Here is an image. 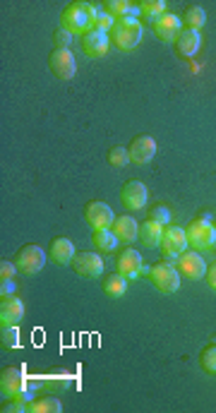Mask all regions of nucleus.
<instances>
[{"mask_svg":"<svg viewBox=\"0 0 216 413\" xmlns=\"http://www.w3.org/2000/svg\"><path fill=\"white\" fill-rule=\"evenodd\" d=\"M53 42H56V49H68L70 42H72V34L65 32V29H58L53 34Z\"/></svg>","mask_w":216,"mask_h":413,"instance_id":"473e14b6","label":"nucleus"},{"mask_svg":"<svg viewBox=\"0 0 216 413\" xmlns=\"http://www.w3.org/2000/svg\"><path fill=\"white\" fill-rule=\"evenodd\" d=\"M178 272L185 279L195 281V279H202L204 274H207V262H204L202 255H197V250H192V253L185 250V253L178 258Z\"/></svg>","mask_w":216,"mask_h":413,"instance_id":"9b49d317","label":"nucleus"},{"mask_svg":"<svg viewBox=\"0 0 216 413\" xmlns=\"http://www.w3.org/2000/svg\"><path fill=\"white\" fill-rule=\"evenodd\" d=\"M44 265H46V253L39 246H34V243L17 250L15 267L20 272H25V274H37V272L44 269Z\"/></svg>","mask_w":216,"mask_h":413,"instance_id":"39448f33","label":"nucleus"},{"mask_svg":"<svg viewBox=\"0 0 216 413\" xmlns=\"http://www.w3.org/2000/svg\"><path fill=\"white\" fill-rule=\"evenodd\" d=\"M139 13L154 22L156 17L166 13V5H163L161 0H142V3H139Z\"/></svg>","mask_w":216,"mask_h":413,"instance_id":"bb28decb","label":"nucleus"},{"mask_svg":"<svg viewBox=\"0 0 216 413\" xmlns=\"http://www.w3.org/2000/svg\"><path fill=\"white\" fill-rule=\"evenodd\" d=\"M120 202L127 209H142L147 205V188L139 180H127L120 190Z\"/></svg>","mask_w":216,"mask_h":413,"instance_id":"2eb2a0df","label":"nucleus"},{"mask_svg":"<svg viewBox=\"0 0 216 413\" xmlns=\"http://www.w3.org/2000/svg\"><path fill=\"white\" fill-rule=\"evenodd\" d=\"M75 243L70 241V238H53L51 241V248H49V258L56 262V265L65 267V265H72L75 260Z\"/></svg>","mask_w":216,"mask_h":413,"instance_id":"a211bd4d","label":"nucleus"},{"mask_svg":"<svg viewBox=\"0 0 216 413\" xmlns=\"http://www.w3.org/2000/svg\"><path fill=\"white\" fill-rule=\"evenodd\" d=\"M94 17H96V10L91 3H70L61 15V29L84 37L87 32H91Z\"/></svg>","mask_w":216,"mask_h":413,"instance_id":"f257e3e1","label":"nucleus"},{"mask_svg":"<svg viewBox=\"0 0 216 413\" xmlns=\"http://www.w3.org/2000/svg\"><path fill=\"white\" fill-rule=\"evenodd\" d=\"M130 8H132V3H127V0H106V3H103V13H108L113 20L127 17Z\"/></svg>","mask_w":216,"mask_h":413,"instance_id":"a878e982","label":"nucleus"},{"mask_svg":"<svg viewBox=\"0 0 216 413\" xmlns=\"http://www.w3.org/2000/svg\"><path fill=\"white\" fill-rule=\"evenodd\" d=\"M72 269L84 279H99L103 272V260L96 253H80L72 260Z\"/></svg>","mask_w":216,"mask_h":413,"instance_id":"f8f14e48","label":"nucleus"},{"mask_svg":"<svg viewBox=\"0 0 216 413\" xmlns=\"http://www.w3.org/2000/svg\"><path fill=\"white\" fill-rule=\"evenodd\" d=\"M163 236V224L154 219H147L144 224H139V241L144 248H159Z\"/></svg>","mask_w":216,"mask_h":413,"instance_id":"aec40b11","label":"nucleus"},{"mask_svg":"<svg viewBox=\"0 0 216 413\" xmlns=\"http://www.w3.org/2000/svg\"><path fill=\"white\" fill-rule=\"evenodd\" d=\"M130 161V156H127V147H110L108 149V164L113 168H122Z\"/></svg>","mask_w":216,"mask_h":413,"instance_id":"c756f323","label":"nucleus"},{"mask_svg":"<svg viewBox=\"0 0 216 413\" xmlns=\"http://www.w3.org/2000/svg\"><path fill=\"white\" fill-rule=\"evenodd\" d=\"M200 365L209 372V375H216V344H209L207 348H202Z\"/></svg>","mask_w":216,"mask_h":413,"instance_id":"cd10ccee","label":"nucleus"},{"mask_svg":"<svg viewBox=\"0 0 216 413\" xmlns=\"http://www.w3.org/2000/svg\"><path fill=\"white\" fill-rule=\"evenodd\" d=\"M204 277H207V284H209V288H214V291H216V262H214L212 267H209V269H207V274H204Z\"/></svg>","mask_w":216,"mask_h":413,"instance_id":"f704fd0d","label":"nucleus"},{"mask_svg":"<svg viewBox=\"0 0 216 413\" xmlns=\"http://www.w3.org/2000/svg\"><path fill=\"white\" fill-rule=\"evenodd\" d=\"M149 219H154V221H159V224L166 226L168 221H171V214H168V209L163 207V205H156V207L149 212Z\"/></svg>","mask_w":216,"mask_h":413,"instance_id":"2f4dec72","label":"nucleus"},{"mask_svg":"<svg viewBox=\"0 0 216 413\" xmlns=\"http://www.w3.org/2000/svg\"><path fill=\"white\" fill-rule=\"evenodd\" d=\"M142 34H144V29L137 20L122 17V20H115L113 29L108 32V39L118 46L120 51H132L142 42Z\"/></svg>","mask_w":216,"mask_h":413,"instance_id":"f03ea898","label":"nucleus"},{"mask_svg":"<svg viewBox=\"0 0 216 413\" xmlns=\"http://www.w3.org/2000/svg\"><path fill=\"white\" fill-rule=\"evenodd\" d=\"M84 219H87V224L91 226L94 231H103V229H110L113 226V209H110L106 202H101V200H94V202H89V205L84 207Z\"/></svg>","mask_w":216,"mask_h":413,"instance_id":"423d86ee","label":"nucleus"},{"mask_svg":"<svg viewBox=\"0 0 216 413\" xmlns=\"http://www.w3.org/2000/svg\"><path fill=\"white\" fill-rule=\"evenodd\" d=\"M25 315V303L17 296L3 293L0 296V322L3 324H17Z\"/></svg>","mask_w":216,"mask_h":413,"instance_id":"f3484780","label":"nucleus"},{"mask_svg":"<svg viewBox=\"0 0 216 413\" xmlns=\"http://www.w3.org/2000/svg\"><path fill=\"white\" fill-rule=\"evenodd\" d=\"M176 46L178 51L183 56H195L197 51H200L202 46V39H200V32H195V29H180L178 39H176Z\"/></svg>","mask_w":216,"mask_h":413,"instance_id":"412c9836","label":"nucleus"},{"mask_svg":"<svg viewBox=\"0 0 216 413\" xmlns=\"http://www.w3.org/2000/svg\"><path fill=\"white\" fill-rule=\"evenodd\" d=\"M113 25H115V20H113V17H110L108 13H96L94 22H91V29H94V32L108 34L110 29H113Z\"/></svg>","mask_w":216,"mask_h":413,"instance_id":"7c9ffc66","label":"nucleus"},{"mask_svg":"<svg viewBox=\"0 0 216 413\" xmlns=\"http://www.w3.org/2000/svg\"><path fill=\"white\" fill-rule=\"evenodd\" d=\"M91 243H94V248L101 250V253H113L115 246H118V238H115V234L110 229H103V231H94Z\"/></svg>","mask_w":216,"mask_h":413,"instance_id":"5701e85b","label":"nucleus"},{"mask_svg":"<svg viewBox=\"0 0 216 413\" xmlns=\"http://www.w3.org/2000/svg\"><path fill=\"white\" fill-rule=\"evenodd\" d=\"M115 269L125 279H137L142 274V255L132 248L120 250L118 258H115Z\"/></svg>","mask_w":216,"mask_h":413,"instance_id":"ddd939ff","label":"nucleus"},{"mask_svg":"<svg viewBox=\"0 0 216 413\" xmlns=\"http://www.w3.org/2000/svg\"><path fill=\"white\" fill-rule=\"evenodd\" d=\"M156 154V142L154 137L149 135H137L135 139L130 142V147H127V156H130L132 164H149L151 159H154Z\"/></svg>","mask_w":216,"mask_h":413,"instance_id":"9d476101","label":"nucleus"},{"mask_svg":"<svg viewBox=\"0 0 216 413\" xmlns=\"http://www.w3.org/2000/svg\"><path fill=\"white\" fill-rule=\"evenodd\" d=\"M0 339H3V346H8V348L20 346V331H17V324H3Z\"/></svg>","mask_w":216,"mask_h":413,"instance_id":"c85d7f7f","label":"nucleus"},{"mask_svg":"<svg viewBox=\"0 0 216 413\" xmlns=\"http://www.w3.org/2000/svg\"><path fill=\"white\" fill-rule=\"evenodd\" d=\"M25 389H27V380L20 368H5L0 372V394H3L5 399L22 397Z\"/></svg>","mask_w":216,"mask_h":413,"instance_id":"1a4fd4ad","label":"nucleus"},{"mask_svg":"<svg viewBox=\"0 0 216 413\" xmlns=\"http://www.w3.org/2000/svg\"><path fill=\"white\" fill-rule=\"evenodd\" d=\"M101 288H103V293H106L108 298H120V296L127 291V279L115 272V274H110V277L103 279Z\"/></svg>","mask_w":216,"mask_h":413,"instance_id":"4be33fe9","label":"nucleus"},{"mask_svg":"<svg viewBox=\"0 0 216 413\" xmlns=\"http://www.w3.org/2000/svg\"><path fill=\"white\" fill-rule=\"evenodd\" d=\"M185 236H188V246L195 250H209V248H214V243H216V229L204 219L190 221Z\"/></svg>","mask_w":216,"mask_h":413,"instance_id":"20e7f679","label":"nucleus"},{"mask_svg":"<svg viewBox=\"0 0 216 413\" xmlns=\"http://www.w3.org/2000/svg\"><path fill=\"white\" fill-rule=\"evenodd\" d=\"M159 248L168 258H180V255L188 250V236H185V231L178 229V226H168V229H163Z\"/></svg>","mask_w":216,"mask_h":413,"instance_id":"6e6552de","label":"nucleus"},{"mask_svg":"<svg viewBox=\"0 0 216 413\" xmlns=\"http://www.w3.org/2000/svg\"><path fill=\"white\" fill-rule=\"evenodd\" d=\"M110 231L115 234L120 243H132L135 238L139 236V224L132 217H115L113 226H110Z\"/></svg>","mask_w":216,"mask_h":413,"instance_id":"6ab92c4d","label":"nucleus"},{"mask_svg":"<svg viewBox=\"0 0 216 413\" xmlns=\"http://www.w3.org/2000/svg\"><path fill=\"white\" fill-rule=\"evenodd\" d=\"M29 411H32V413H61L63 404L58 399H53V397H41V399L32 401Z\"/></svg>","mask_w":216,"mask_h":413,"instance_id":"393cba45","label":"nucleus"},{"mask_svg":"<svg viewBox=\"0 0 216 413\" xmlns=\"http://www.w3.org/2000/svg\"><path fill=\"white\" fill-rule=\"evenodd\" d=\"M151 29H154L156 39H161V42H176L180 34V20L171 13H163L151 22Z\"/></svg>","mask_w":216,"mask_h":413,"instance_id":"4468645a","label":"nucleus"},{"mask_svg":"<svg viewBox=\"0 0 216 413\" xmlns=\"http://www.w3.org/2000/svg\"><path fill=\"white\" fill-rule=\"evenodd\" d=\"M149 279L154 284V288L161 291V293H176L180 286L178 269L173 265H168V262H156L149 272Z\"/></svg>","mask_w":216,"mask_h":413,"instance_id":"7ed1b4c3","label":"nucleus"},{"mask_svg":"<svg viewBox=\"0 0 216 413\" xmlns=\"http://www.w3.org/2000/svg\"><path fill=\"white\" fill-rule=\"evenodd\" d=\"M82 51H84L89 58H103L108 53V46H110V39H108V34H103V32H87L84 37H82Z\"/></svg>","mask_w":216,"mask_h":413,"instance_id":"dca6fc26","label":"nucleus"},{"mask_svg":"<svg viewBox=\"0 0 216 413\" xmlns=\"http://www.w3.org/2000/svg\"><path fill=\"white\" fill-rule=\"evenodd\" d=\"M49 68L58 80H63V82H65V80H72L75 72H77L75 56L70 53V49H56L49 58Z\"/></svg>","mask_w":216,"mask_h":413,"instance_id":"0eeeda50","label":"nucleus"},{"mask_svg":"<svg viewBox=\"0 0 216 413\" xmlns=\"http://www.w3.org/2000/svg\"><path fill=\"white\" fill-rule=\"evenodd\" d=\"M204 22H207V15H204V10L200 8V5H190V8H185V13H183L185 29H195V32H200Z\"/></svg>","mask_w":216,"mask_h":413,"instance_id":"b1692460","label":"nucleus"},{"mask_svg":"<svg viewBox=\"0 0 216 413\" xmlns=\"http://www.w3.org/2000/svg\"><path fill=\"white\" fill-rule=\"evenodd\" d=\"M15 277V262H3L0 265V281H13Z\"/></svg>","mask_w":216,"mask_h":413,"instance_id":"72a5a7b5","label":"nucleus"}]
</instances>
